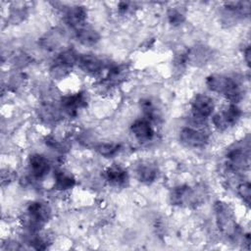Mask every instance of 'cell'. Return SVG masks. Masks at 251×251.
Masks as SVG:
<instances>
[{
  "mask_svg": "<svg viewBox=\"0 0 251 251\" xmlns=\"http://www.w3.org/2000/svg\"><path fill=\"white\" fill-rule=\"evenodd\" d=\"M206 84L214 92L224 95L231 102H237L242 96V90L236 80L222 75H212L207 77Z\"/></svg>",
  "mask_w": 251,
  "mask_h": 251,
  "instance_id": "cell-1",
  "label": "cell"
},
{
  "mask_svg": "<svg viewBox=\"0 0 251 251\" xmlns=\"http://www.w3.org/2000/svg\"><path fill=\"white\" fill-rule=\"evenodd\" d=\"M214 210L220 231L229 239H235L239 234V226L231 208L223 201H217L215 202Z\"/></svg>",
  "mask_w": 251,
  "mask_h": 251,
  "instance_id": "cell-2",
  "label": "cell"
},
{
  "mask_svg": "<svg viewBox=\"0 0 251 251\" xmlns=\"http://www.w3.org/2000/svg\"><path fill=\"white\" fill-rule=\"evenodd\" d=\"M51 211L46 203L35 201L30 203L26 208L25 225L32 230H39L49 220Z\"/></svg>",
  "mask_w": 251,
  "mask_h": 251,
  "instance_id": "cell-3",
  "label": "cell"
},
{
  "mask_svg": "<svg viewBox=\"0 0 251 251\" xmlns=\"http://www.w3.org/2000/svg\"><path fill=\"white\" fill-rule=\"evenodd\" d=\"M249 147L236 146L230 149L226 155L227 169L233 173L244 170L249 165Z\"/></svg>",
  "mask_w": 251,
  "mask_h": 251,
  "instance_id": "cell-4",
  "label": "cell"
},
{
  "mask_svg": "<svg viewBox=\"0 0 251 251\" xmlns=\"http://www.w3.org/2000/svg\"><path fill=\"white\" fill-rule=\"evenodd\" d=\"M241 116L240 109L235 104H230L221 113L216 114L213 117L214 126L220 129L225 130L232 126H234Z\"/></svg>",
  "mask_w": 251,
  "mask_h": 251,
  "instance_id": "cell-5",
  "label": "cell"
},
{
  "mask_svg": "<svg viewBox=\"0 0 251 251\" xmlns=\"http://www.w3.org/2000/svg\"><path fill=\"white\" fill-rule=\"evenodd\" d=\"M179 138L182 144L191 148L204 147L208 142V134L204 130L193 127H184L180 130Z\"/></svg>",
  "mask_w": 251,
  "mask_h": 251,
  "instance_id": "cell-6",
  "label": "cell"
},
{
  "mask_svg": "<svg viewBox=\"0 0 251 251\" xmlns=\"http://www.w3.org/2000/svg\"><path fill=\"white\" fill-rule=\"evenodd\" d=\"M214 111V101L205 94L196 95L191 102V112L195 119L204 120Z\"/></svg>",
  "mask_w": 251,
  "mask_h": 251,
  "instance_id": "cell-7",
  "label": "cell"
},
{
  "mask_svg": "<svg viewBox=\"0 0 251 251\" xmlns=\"http://www.w3.org/2000/svg\"><path fill=\"white\" fill-rule=\"evenodd\" d=\"M196 192L187 185L175 187L171 193V203L174 205H188L196 202Z\"/></svg>",
  "mask_w": 251,
  "mask_h": 251,
  "instance_id": "cell-8",
  "label": "cell"
},
{
  "mask_svg": "<svg viewBox=\"0 0 251 251\" xmlns=\"http://www.w3.org/2000/svg\"><path fill=\"white\" fill-rule=\"evenodd\" d=\"M76 65L78 66V68L81 71H83L84 73H87L89 75L99 74L104 68L103 61L101 59H99L98 57L91 55V54L78 55Z\"/></svg>",
  "mask_w": 251,
  "mask_h": 251,
  "instance_id": "cell-9",
  "label": "cell"
},
{
  "mask_svg": "<svg viewBox=\"0 0 251 251\" xmlns=\"http://www.w3.org/2000/svg\"><path fill=\"white\" fill-rule=\"evenodd\" d=\"M131 131L139 142H146L153 138L154 129L151 123L146 119H139L131 125Z\"/></svg>",
  "mask_w": 251,
  "mask_h": 251,
  "instance_id": "cell-10",
  "label": "cell"
},
{
  "mask_svg": "<svg viewBox=\"0 0 251 251\" xmlns=\"http://www.w3.org/2000/svg\"><path fill=\"white\" fill-rule=\"evenodd\" d=\"M28 168L29 172L35 178H42L48 174L50 170V164L43 155L33 154L29 157Z\"/></svg>",
  "mask_w": 251,
  "mask_h": 251,
  "instance_id": "cell-11",
  "label": "cell"
},
{
  "mask_svg": "<svg viewBox=\"0 0 251 251\" xmlns=\"http://www.w3.org/2000/svg\"><path fill=\"white\" fill-rule=\"evenodd\" d=\"M86 105V98L83 93L68 95L62 98L61 107L70 116L76 114L77 110Z\"/></svg>",
  "mask_w": 251,
  "mask_h": 251,
  "instance_id": "cell-12",
  "label": "cell"
},
{
  "mask_svg": "<svg viewBox=\"0 0 251 251\" xmlns=\"http://www.w3.org/2000/svg\"><path fill=\"white\" fill-rule=\"evenodd\" d=\"M85 20H86V10L82 6L70 7L65 13L66 23L75 28H78L82 26Z\"/></svg>",
  "mask_w": 251,
  "mask_h": 251,
  "instance_id": "cell-13",
  "label": "cell"
},
{
  "mask_svg": "<svg viewBox=\"0 0 251 251\" xmlns=\"http://www.w3.org/2000/svg\"><path fill=\"white\" fill-rule=\"evenodd\" d=\"M105 178L112 185L124 186L128 180V176L125 169L118 165H114L105 171Z\"/></svg>",
  "mask_w": 251,
  "mask_h": 251,
  "instance_id": "cell-14",
  "label": "cell"
},
{
  "mask_svg": "<svg viewBox=\"0 0 251 251\" xmlns=\"http://www.w3.org/2000/svg\"><path fill=\"white\" fill-rule=\"evenodd\" d=\"M135 174L139 181L144 183H151L156 179L158 172L155 165L148 162H143L136 167Z\"/></svg>",
  "mask_w": 251,
  "mask_h": 251,
  "instance_id": "cell-15",
  "label": "cell"
},
{
  "mask_svg": "<svg viewBox=\"0 0 251 251\" xmlns=\"http://www.w3.org/2000/svg\"><path fill=\"white\" fill-rule=\"evenodd\" d=\"M75 35L77 40L86 46H90V45H94L96 44L99 39H100V34L98 33L97 30H95L92 27L89 26H80L78 28H76L75 31Z\"/></svg>",
  "mask_w": 251,
  "mask_h": 251,
  "instance_id": "cell-16",
  "label": "cell"
},
{
  "mask_svg": "<svg viewBox=\"0 0 251 251\" xmlns=\"http://www.w3.org/2000/svg\"><path fill=\"white\" fill-rule=\"evenodd\" d=\"M54 187L58 190L70 189L75 183L74 176L71 174L66 173L64 171H56V173L54 174Z\"/></svg>",
  "mask_w": 251,
  "mask_h": 251,
  "instance_id": "cell-17",
  "label": "cell"
},
{
  "mask_svg": "<svg viewBox=\"0 0 251 251\" xmlns=\"http://www.w3.org/2000/svg\"><path fill=\"white\" fill-rule=\"evenodd\" d=\"M121 146L119 144H115V143H103V144H99L96 147L97 152L106 157V158H110L115 156L119 151H120Z\"/></svg>",
  "mask_w": 251,
  "mask_h": 251,
  "instance_id": "cell-18",
  "label": "cell"
},
{
  "mask_svg": "<svg viewBox=\"0 0 251 251\" xmlns=\"http://www.w3.org/2000/svg\"><path fill=\"white\" fill-rule=\"evenodd\" d=\"M63 39V35L62 33H60L59 31H53L51 33H49L48 35H46L44 38H42V45L46 48H49V49H54L56 48L61 40Z\"/></svg>",
  "mask_w": 251,
  "mask_h": 251,
  "instance_id": "cell-19",
  "label": "cell"
},
{
  "mask_svg": "<svg viewBox=\"0 0 251 251\" xmlns=\"http://www.w3.org/2000/svg\"><path fill=\"white\" fill-rule=\"evenodd\" d=\"M237 192L240 195V197L243 199V201L247 205H249V203H250V195H251L249 182H242V183H240L238 185V187H237Z\"/></svg>",
  "mask_w": 251,
  "mask_h": 251,
  "instance_id": "cell-20",
  "label": "cell"
},
{
  "mask_svg": "<svg viewBox=\"0 0 251 251\" xmlns=\"http://www.w3.org/2000/svg\"><path fill=\"white\" fill-rule=\"evenodd\" d=\"M168 18H169L170 23L174 25H180L184 21L183 14L181 12H179L178 10H176V9L170 10L169 14H168Z\"/></svg>",
  "mask_w": 251,
  "mask_h": 251,
  "instance_id": "cell-21",
  "label": "cell"
},
{
  "mask_svg": "<svg viewBox=\"0 0 251 251\" xmlns=\"http://www.w3.org/2000/svg\"><path fill=\"white\" fill-rule=\"evenodd\" d=\"M244 58H245V61L247 62V64L249 65L250 63V47L247 46L246 49L244 50Z\"/></svg>",
  "mask_w": 251,
  "mask_h": 251,
  "instance_id": "cell-22",
  "label": "cell"
},
{
  "mask_svg": "<svg viewBox=\"0 0 251 251\" xmlns=\"http://www.w3.org/2000/svg\"><path fill=\"white\" fill-rule=\"evenodd\" d=\"M127 9H128V3H125V2L120 3L119 10H120L121 12H126V11H127Z\"/></svg>",
  "mask_w": 251,
  "mask_h": 251,
  "instance_id": "cell-23",
  "label": "cell"
}]
</instances>
